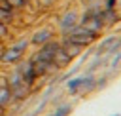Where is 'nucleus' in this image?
Here are the masks:
<instances>
[{
	"mask_svg": "<svg viewBox=\"0 0 121 116\" xmlns=\"http://www.w3.org/2000/svg\"><path fill=\"white\" fill-rule=\"evenodd\" d=\"M13 13H8V11H4L2 8H0V23L2 25H9V23H13Z\"/></svg>",
	"mask_w": 121,
	"mask_h": 116,
	"instance_id": "2eb2a0df",
	"label": "nucleus"
},
{
	"mask_svg": "<svg viewBox=\"0 0 121 116\" xmlns=\"http://www.w3.org/2000/svg\"><path fill=\"white\" fill-rule=\"evenodd\" d=\"M8 2H9L15 10H23V8L26 6V2H25V0H8Z\"/></svg>",
	"mask_w": 121,
	"mask_h": 116,
	"instance_id": "f3484780",
	"label": "nucleus"
},
{
	"mask_svg": "<svg viewBox=\"0 0 121 116\" xmlns=\"http://www.w3.org/2000/svg\"><path fill=\"white\" fill-rule=\"evenodd\" d=\"M72 112V105H60V106H57L49 116H68Z\"/></svg>",
	"mask_w": 121,
	"mask_h": 116,
	"instance_id": "4468645a",
	"label": "nucleus"
},
{
	"mask_svg": "<svg viewBox=\"0 0 121 116\" xmlns=\"http://www.w3.org/2000/svg\"><path fill=\"white\" fill-rule=\"evenodd\" d=\"M60 48L72 57V59H76L85 48H81V46H78V44H74V42H70V40H66V38H60Z\"/></svg>",
	"mask_w": 121,
	"mask_h": 116,
	"instance_id": "f8f14e48",
	"label": "nucleus"
},
{
	"mask_svg": "<svg viewBox=\"0 0 121 116\" xmlns=\"http://www.w3.org/2000/svg\"><path fill=\"white\" fill-rule=\"evenodd\" d=\"M60 48V40H49L47 44H43V46H40L38 48V51L32 55V57H36V59H42V61H53V55H55V51Z\"/></svg>",
	"mask_w": 121,
	"mask_h": 116,
	"instance_id": "423d86ee",
	"label": "nucleus"
},
{
	"mask_svg": "<svg viewBox=\"0 0 121 116\" xmlns=\"http://www.w3.org/2000/svg\"><path fill=\"white\" fill-rule=\"evenodd\" d=\"M76 25H79V13L76 10H66L60 17H59V30H60V36L68 34Z\"/></svg>",
	"mask_w": 121,
	"mask_h": 116,
	"instance_id": "20e7f679",
	"label": "nucleus"
},
{
	"mask_svg": "<svg viewBox=\"0 0 121 116\" xmlns=\"http://www.w3.org/2000/svg\"><path fill=\"white\" fill-rule=\"evenodd\" d=\"M85 80H87V74H81V76H74V78H70V80L66 82V89H68V93H70V95H78L79 89H81V86L85 84Z\"/></svg>",
	"mask_w": 121,
	"mask_h": 116,
	"instance_id": "1a4fd4ad",
	"label": "nucleus"
},
{
	"mask_svg": "<svg viewBox=\"0 0 121 116\" xmlns=\"http://www.w3.org/2000/svg\"><path fill=\"white\" fill-rule=\"evenodd\" d=\"M25 2H26V6L28 4H36V0H25Z\"/></svg>",
	"mask_w": 121,
	"mask_h": 116,
	"instance_id": "aec40b11",
	"label": "nucleus"
},
{
	"mask_svg": "<svg viewBox=\"0 0 121 116\" xmlns=\"http://www.w3.org/2000/svg\"><path fill=\"white\" fill-rule=\"evenodd\" d=\"M8 86H9V89H11L15 101H23V99H26V97L30 95V91H32V87L23 80V76H21L17 70H13V72L8 76Z\"/></svg>",
	"mask_w": 121,
	"mask_h": 116,
	"instance_id": "f03ea898",
	"label": "nucleus"
},
{
	"mask_svg": "<svg viewBox=\"0 0 121 116\" xmlns=\"http://www.w3.org/2000/svg\"><path fill=\"white\" fill-rule=\"evenodd\" d=\"M115 116H119V114H115Z\"/></svg>",
	"mask_w": 121,
	"mask_h": 116,
	"instance_id": "4be33fe9",
	"label": "nucleus"
},
{
	"mask_svg": "<svg viewBox=\"0 0 121 116\" xmlns=\"http://www.w3.org/2000/svg\"><path fill=\"white\" fill-rule=\"evenodd\" d=\"M21 76H23V80L32 87L34 86V82L38 80V76H36V72H34V67H32V63H30V59H26V61H23V63H19L17 65V68H15Z\"/></svg>",
	"mask_w": 121,
	"mask_h": 116,
	"instance_id": "0eeeda50",
	"label": "nucleus"
},
{
	"mask_svg": "<svg viewBox=\"0 0 121 116\" xmlns=\"http://www.w3.org/2000/svg\"><path fill=\"white\" fill-rule=\"evenodd\" d=\"M6 36H9V32H8V25H2V23H0V42H2Z\"/></svg>",
	"mask_w": 121,
	"mask_h": 116,
	"instance_id": "6ab92c4d",
	"label": "nucleus"
},
{
	"mask_svg": "<svg viewBox=\"0 0 121 116\" xmlns=\"http://www.w3.org/2000/svg\"><path fill=\"white\" fill-rule=\"evenodd\" d=\"M79 25L85 27L89 32L96 34V36L106 29L104 23H102V19H100V15H91V13H87V11H83V13L79 15Z\"/></svg>",
	"mask_w": 121,
	"mask_h": 116,
	"instance_id": "39448f33",
	"label": "nucleus"
},
{
	"mask_svg": "<svg viewBox=\"0 0 121 116\" xmlns=\"http://www.w3.org/2000/svg\"><path fill=\"white\" fill-rule=\"evenodd\" d=\"M100 19H102L104 27H112V25H115L119 21V17H117V13H115L113 8H104L102 13H100Z\"/></svg>",
	"mask_w": 121,
	"mask_h": 116,
	"instance_id": "ddd939ff",
	"label": "nucleus"
},
{
	"mask_svg": "<svg viewBox=\"0 0 121 116\" xmlns=\"http://www.w3.org/2000/svg\"><path fill=\"white\" fill-rule=\"evenodd\" d=\"M53 63H55V67L60 70V68H64V67H68V65L72 63V57H70L62 48H59V49L55 51V55H53Z\"/></svg>",
	"mask_w": 121,
	"mask_h": 116,
	"instance_id": "9d476101",
	"label": "nucleus"
},
{
	"mask_svg": "<svg viewBox=\"0 0 121 116\" xmlns=\"http://www.w3.org/2000/svg\"><path fill=\"white\" fill-rule=\"evenodd\" d=\"M53 38H55V32H53L51 29L43 27V29H38V30L30 36V44H34V46H43V44H47V42L53 40Z\"/></svg>",
	"mask_w": 121,
	"mask_h": 116,
	"instance_id": "6e6552de",
	"label": "nucleus"
},
{
	"mask_svg": "<svg viewBox=\"0 0 121 116\" xmlns=\"http://www.w3.org/2000/svg\"><path fill=\"white\" fill-rule=\"evenodd\" d=\"M2 49H4V48H2V42H0V53H2Z\"/></svg>",
	"mask_w": 121,
	"mask_h": 116,
	"instance_id": "412c9836",
	"label": "nucleus"
},
{
	"mask_svg": "<svg viewBox=\"0 0 121 116\" xmlns=\"http://www.w3.org/2000/svg\"><path fill=\"white\" fill-rule=\"evenodd\" d=\"M13 93H11V89H9V86L6 84V86H0V108L2 110H6L8 106H11L13 105Z\"/></svg>",
	"mask_w": 121,
	"mask_h": 116,
	"instance_id": "9b49d317",
	"label": "nucleus"
},
{
	"mask_svg": "<svg viewBox=\"0 0 121 116\" xmlns=\"http://www.w3.org/2000/svg\"><path fill=\"white\" fill-rule=\"evenodd\" d=\"M0 8H2L4 11H8V13H13V15H15V11H17V10L8 2V0H0Z\"/></svg>",
	"mask_w": 121,
	"mask_h": 116,
	"instance_id": "dca6fc26",
	"label": "nucleus"
},
{
	"mask_svg": "<svg viewBox=\"0 0 121 116\" xmlns=\"http://www.w3.org/2000/svg\"><path fill=\"white\" fill-rule=\"evenodd\" d=\"M62 38H66V40H70V42H74V44H78V46H81V48H87V46H91V44H95V40H96V34H93V32H89L85 27H81V25H76L68 34H64Z\"/></svg>",
	"mask_w": 121,
	"mask_h": 116,
	"instance_id": "7ed1b4c3",
	"label": "nucleus"
},
{
	"mask_svg": "<svg viewBox=\"0 0 121 116\" xmlns=\"http://www.w3.org/2000/svg\"><path fill=\"white\" fill-rule=\"evenodd\" d=\"M57 0H36V4L40 6V8H49V6H53Z\"/></svg>",
	"mask_w": 121,
	"mask_h": 116,
	"instance_id": "a211bd4d",
	"label": "nucleus"
},
{
	"mask_svg": "<svg viewBox=\"0 0 121 116\" xmlns=\"http://www.w3.org/2000/svg\"><path fill=\"white\" fill-rule=\"evenodd\" d=\"M28 44H30V40L21 38L19 42L11 44L9 48H4V49H2V53H0V63H4V65H13V63H19V61L23 59V55H25V51H26Z\"/></svg>",
	"mask_w": 121,
	"mask_h": 116,
	"instance_id": "f257e3e1",
	"label": "nucleus"
}]
</instances>
